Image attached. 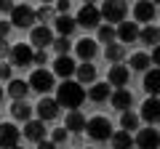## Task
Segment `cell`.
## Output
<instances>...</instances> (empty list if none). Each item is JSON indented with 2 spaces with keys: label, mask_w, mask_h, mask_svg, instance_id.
<instances>
[{
  "label": "cell",
  "mask_w": 160,
  "mask_h": 149,
  "mask_svg": "<svg viewBox=\"0 0 160 149\" xmlns=\"http://www.w3.org/2000/svg\"><path fill=\"white\" fill-rule=\"evenodd\" d=\"M72 72H78V64H75L72 56H56V59H53V74L69 80V74H72Z\"/></svg>",
  "instance_id": "2e32d148"
},
{
  "label": "cell",
  "mask_w": 160,
  "mask_h": 149,
  "mask_svg": "<svg viewBox=\"0 0 160 149\" xmlns=\"http://www.w3.org/2000/svg\"><path fill=\"white\" fill-rule=\"evenodd\" d=\"M78 83H96V67H93L91 61H83V64H78Z\"/></svg>",
  "instance_id": "44dd1931"
},
{
  "label": "cell",
  "mask_w": 160,
  "mask_h": 149,
  "mask_svg": "<svg viewBox=\"0 0 160 149\" xmlns=\"http://www.w3.org/2000/svg\"><path fill=\"white\" fill-rule=\"evenodd\" d=\"M35 22H38V11H32L27 3H19V6L13 8V13H11V24L13 27L27 29V27H32Z\"/></svg>",
  "instance_id": "277c9868"
},
{
  "label": "cell",
  "mask_w": 160,
  "mask_h": 149,
  "mask_svg": "<svg viewBox=\"0 0 160 149\" xmlns=\"http://www.w3.org/2000/svg\"><path fill=\"white\" fill-rule=\"evenodd\" d=\"M27 91H29V85H27L24 80H11V83H8V93L13 96V101L27 99Z\"/></svg>",
  "instance_id": "4316f807"
},
{
  "label": "cell",
  "mask_w": 160,
  "mask_h": 149,
  "mask_svg": "<svg viewBox=\"0 0 160 149\" xmlns=\"http://www.w3.org/2000/svg\"><path fill=\"white\" fill-rule=\"evenodd\" d=\"M43 3H46V6H51V3H53V0H43Z\"/></svg>",
  "instance_id": "f6af8a7d"
},
{
  "label": "cell",
  "mask_w": 160,
  "mask_h": 149,
  "mask_svg": "<svg viewBox=\"0 0 160 149\" xmlns=\"http://www.w3.org/2000/svg\"><path fill=\"white\" fill-rule=\"evenodd\" d=\"M59 109H62V104H59L56 99L43 96L38 101V115H40V120H43V123H46V120H56V117H59Z\"/></svg>",
  "instance_id": "8fae6325"
},
{
  "label": "cell",
  "mask_w": 160,
  "mask_h": 149,
  "mask_svg": "<svg viewBox=\"0 0 160 149\" xmlns=\"http://www.w3.org/2000/svg\"><path fill=\"white\" fill-rule=\"evenodd\" d=\"M38 149H56V144H53V141H40Z\"/></svg>",
  "instance_id": "7bdbcfd3"
},
{
  "label": "cell",
  "mask_w": 160,
  "mask_h": 149,
  "mask_svg": "<svg viewBox=\"0 0 160 149\" xmlns=\"http://www.w3.org/2000/svg\"><path fill=\"white\" fill-rule=\"evenodd\" d=\"M86 125H88V120L83 115H80L78 109H72L67 115V131H72V133H80V131H86Z\"/></svg>",
  "instance_id": "7402d4cb"
},
{
  "label": "cell",
  "mask_w": 160,
  "mask_h": 149,
  "mask_svg": "<svg viewBox=\"0 0 160 149\" xmlns=\"http://www.w3.org/2000/svg\"><path fill=\"white\" fill-rule=\"evenodd\" d=\"M67 136H69L67 128H56V131H53V136H51V141H53V144H62V141H67Z\"/></svg>",
  "instance_id": "e575fe53"
},
{
  "label": "cell",
  "mask_w": 160,
  "mask_h": 149,
  "mask_svg": "<svg viewBox=\"0 0 160 149\" xmlns=\"http://www.w3.org/2000/svg\"><path fill=\"white\" fill-rule=\"evenodd\" d=\"M123 56H126V48H123V46H118V43H109V46H107V59L112 64H118Z\"/></svg>",
  "instance_id": "4dcf8cb0"
},
{
  "label": "cell",
  "mask_w": 160,
  "mask_h": 149,
  "mask_svg": "<svg viewBox=\"0 0 160 149\" xmlns=\"http://www.w3.org/2000/svg\"><path fill=\"white\" fill-rule=\"evenodd\" d=\"M93 3H96V0H86V6H93Z\"/></svg>",
  "instance_id": "ee69618b"
},
{
  "label": "cell",
  "mask_w": 160,
  "mask_h": 149,
  "mask_svg": "<svg viewBox=\"0 0 160 149\" xmlns=\"http://www.w3.org/2000/svg\"><path fill=\"white\" fill-rule=\"evenodd\" d=\"M120 125H123V131H139V115H133V112H123V120H120Z\"/></svg>",
  "instance_id": "f546056e"
},
{
  "label": "cell",
  "mask_w": 160,
  "mask_h": 149,
  "mask_svg": "<svg viewBox=\"0 0 160 149\" xmlns=\"http://www.w3.org/2000/svg\"><path fill=\"white\" fill-rule=\"evenodd\" d=\"M112 147H115V149H131V147H133V136H131L128 131L112 133Z\"/></svg>",
  "instance_id": "83f0119b"
},
{
  "label": "cell",
  "mask_w": 160,
  "mask_h": 149,
  "mask_svg": "<svg viewBox=\"0 0 160 149\" xmlns=\"http://www.w3.org/2000/svg\"><path fill=\"white\" fill-rule=\"evenodd\" d=\"M0 99H3V88H0Z\"/></svg>",
  "instance_id": "7dc6e473"
},
{
  "label": "cell",
  "mask_w": 160,
  "mask_h": 149,
  "mask_svg": "<svg viewBox=\"0 0 160 149\" xmlns=\"http://www.w3.org/2000/svg\"><path fill=\"white\" fill-rule=\"evenodd\" d=\"M53 51L59 53V56H69V37H64V35H59L56 40H53Z\"/></svg>",
  "instance_id": "d6a6232c"
},
{
  "label": "cell",
  "mask_w": 160,
  "mask_h": 149,
  "mask_svg": "<svg viewBox=\"0 0 160 149\" xmlns=\"http://www.w3.org/2000/svg\"><path fill=\"white\" fill-rule=\"evenodd\" d=\"M11 115L16 117V120L29 123V117H32V107H29V101H27V99H22V101H13V107H11Z\"/></svg>",
  "instance_id": "603a6c76"
},
{
  "label": "cell",
  "mask_w": 160,
  "mask_h": 149,
  "mask_svg": "<svg viewBox=\"0 0 160 149\" xmlns=\"http://www.w3.org/2000/svg\"><path fill=\"white\" fill-rule=\"evenodd\" d=\"M11 61L16 64V67H24V69H27L29 64H35L32 46H27V43H16V46L11 48Z\"/></svg>",
  "instance_id": "ba28073f"
},
{
  "label": "cell",
  "mask_w": 160,
  "mask_h": 149,
  "mask_svg": "<svg viewBox=\"0 0 160 149\" xmlns=\"http://www.w3.org/2000/svg\"><path fill=\"white\" fill-rule=\"evenodd\" d=\"M86 133L93 141H109L112 138V123L107 117H91L88 125H86Z\"/></svg>",
  "instance_id": "3957f363"
},
{
  "label": "cell",
  "mask_w": 160,
  "mask_h": 149,
  "mask_svg": "<svg viewBox=\"0 0 160 149\" xmlns=\"http://www.w3.org/2000/svg\"><path fill=\"white\" fill-rule=\"evenodd\" d=\"M139 40L144 43V46H158L160 43V27H152V24H149V27H144L142 32H139Z\"/></svg>",
  "instance_id": "d4e9b609"
},
{
  "label": "cell",
  "mask_w": 160,
  "mask_h": 149,
  "mask_svg": "<svg viewBox=\"0 0 160 149\" xmlns=\"http://www.w3.org/2000/svg\"><path fill=\"white\" fill-rule=\"evenodd\" d=\"M29 88L38 93H48L53 88V72H48V69H35L32 77H29Z\"/></svg>",
  "instance_id": "52a82bcc"
},
{
  "label": "cell",
  "mask_w": 160,
  "mask_h": 149,
  "mask_svg": "<svg viewBox=\"0 0 160 149\" xmlns=\"http://www.w3.org/2000/svg\"><path fill=\"white\" fill-rule=\"evenodd\" d=\"M126 3H128V0H126Z\"/></svg>",
  "instance_id": "681fc988"
},
{
  "label": "cell",
  "mask_w": 160,
  "mask_h": 149,
  "mask_svg": "<svg viewBox=\"0 0 160 149\" xmlns=\"http://www.w3.org/2000/svg\"><path fill=\"white\" fill-rule=\"evenodd\" d=\"M51 19H53V11H51V6H40V8H38V22L48 24Z\"/></svg>",
  "instance_id": "836d02e7"
},
{
  "label": "cell",
  "mask_w": 160,
  "mask_h": 149,
  "mask_svg": "<svg viewBox=\"0 0 160 149\" xmlns=\"http://www.w3.org/2000/svg\"><path fill=\"white\" fill-rule=\"evenodd\" d=\"M136 147L139 149H160V133L155 131L152 125L142 128V131L136 133Z\"/></svg>",
  "instance_id": "30bf717a"
},
{
  "label": "cell",
  "mask_w": 160,
  "mask_h": 149,
  "mask_svg": "<svg viewBox=\"0 0 160 149\" xmlns=\"http://www.w3.org/2000/svg\"><path fill=\"white\" fill-rule=\"evenodd\" d=\"M115 37H118V29H112V24H102V27H99V40L102 43H112Z\"/></svg>",
  "instance_id": "1f68e13d"
},
{
  "label": "cell",
  "mask_w": 160,
  "mask_h": 149,
  "mask_svg": "<svg viewBox=\"0 0 160 149\" xmlns=\"http://www.w3.org/2000/svg\"><path fill=\"white\" fill-rule=\"evenodd\" d=\"M126 13H128V3L126 0H104L102 3V16L107 19L109 24L126 22Z\"/></svg>",
  "instance_id": "7a4b0ae2"
},
{
  "label": "cell",
  "mask_w": 160,
  "mask_h": 149,
  "mask_svg": "<svg viewBox=\"0 0 160 149\" xmlns=\"http://www.w3.org/2000/svg\"><path fill=\"white\" fill-rule=\"evenodd\" d=\"M53 27H56V32H59V35L69 37V35L78 29V19H72L69 13H59V16L53 19Z\"/></svg>",
  "instance_id": "e0dca14e"
},
{
  "label": "cell",
  "mask_w": 160,
  "mask_h": 149,
  "mask_svg": "<svg viewBox=\"0 0 160 149\" xmlns=\"http://www.w3.org/2000/svg\"><path fill=\"white\" fill-rule=\"evenodd\" d=\"M109 93H112V88H109V83H93L91 85V101H96V104H102V101H107L109 99Z\"/></svg>",
  "instance_id": "cb8c5ba5"
},
{
  "label": "cell",
  "mask_w": 160,
  "mask_h": 149,
  "mask_svg": "<svg viewBox=\"0 0 160 149\" xmlns=\"http://www.w3.org/2000/svg\"><path fill=\"white\" fill-rule=\"evenodd\" d=\"M131 77V69L128 67H120V64H112L109 67V85L112 88H123Z\"/></svg>",
  "instance_id": "ac0fdd59"
},
{
  "label": "cell",
  "mask_w": 160,
  "mask_h": 149,
  "mask_svg": "<svg viewBox=\"0 0 160 149\" xmlns=\"http://www.w3.org/2000/svg\"><path fill=\"white\" fill-rule=\"evenodd\" d=\"M149 64H152V56L149 53H133L131 56V67L136 72H149Z\"/></svg>",
  "instance_id": "f1b7e54d"
},
{
  "label": "cell",
  "mask_w": 160,
  "mask_h": 149,
  "mask_svg": "<svg viewBox=\"0 0 160 149\" xmlns=\"http://www.w3.org/2000/svg\"><path fill=\"white\" fill-rule=\"evenodd\" d=\"M102 8L96 6H83L78 13V27H86V29H93V27H102Z\"/></svg>",
  "instance_id": "5b68a950"
},
{
  "label": "cell",
  "mask_w": 160,
  "mask_h": 149,
  "mask_svg": "<svg viewBox=\"0 0 160 149\" xmlns=\"http://www.w3.org/2000/svg\"><path fill=\"white\" fill-rule=\"evenodd\" d=\"M142 117L149 123V125L160 123V99H158V96H149L147 101L142 104Z\"/></svg>",
  "instance_id": "5bb4252c"
},
{
  "label": "cell",
  "mask_w": 160,
  "mask_h": 149,
  "mask_svg": "<svg viewBox=\"0 0 160 149\" xmlns=\"http://www.w3.org/2000/svg\"><path fill=\"white\" fill-rule=\"evenodd\" d=\"M11 56V46H8V37H0V59Z\"/></svg>",
  "instance_id": "8d00e7d4"
},
{
  "label": "cell",
  "mask_w": 160,
  "mask_h": 149,
  "mask_svg": "<svg viewBox=\"0 0 160 149\" xmlns=\"http://www.w3.org/2000/svg\"><path fill=\"white\" fill-rule=\"evenodd\" d=\"M19 136H22V131L13 123H0V149L19 147Z\"/></svg>",
  "instance_id": "9c48e42d"
},
{
  "label": "cell",
  "mask_w": 160,
  "mask_h": 149,
  "mask_svg": "<svg viewBox=\"0 0 160 149\" xmlns=\"http://www.w3.org/2000/svg\"><path fill=\"white\" fill-rule=\"evenodd\" d=\"M13 149H24V147H13Z\"/></svg>",
  "instance_id": "c3c4849f"
},
{
  "label": "cell",
  "mask_w": 160,
  "mask_h": 149,
  "mask_svg": "<svg viewBox=\"0 0 160 149\" xmlns=\"http://www.w3.org/2000/svg\"><path fill=\"white\" fill-rule=\"evenodd\" d=\"M48 61V53L46 51H38V53H35V64H46Z\"/></svg>",
  "instance_id": "60d3db41"
},
{
  "label": "cell",
  "mask_w": 160,
  "mask_h": 149,
  "mask_svg": "<svg viewBox=\"0 0 160 149\" xmlns=\"http://www.w3.org/2000/svg\"><path fill=\"white\" fill-rule=\"evenodd\" d=\"M139 32H142V29H139L133 22H120V24H118V37H120L123 43H133V40L139 37Z\"/></svg>",
  "instance_id": "ffe728a7"
},
{
  "label": "cell",
  "mask_w": 160,
  "mask_h": 149,
  "mask_svg": "<svg viewBox=\"0 0 160 149\" xmlns=\"http://www.w3.org/2000/svg\"><path fill=\"white\" fill-rule=\"evenodd\" d=\"M11 72H13L11 64H6V61L0 64V80H11Z\"/></svg>",
  "instance_id": "d590c367"
},
{
  "label": "cell",
  "mask_w": 160,
  "mask_h": 149,
  "mask_svg": "<svg viewBox=\"0 0 160 149\" xmlns=\"http://www.w3.org/2000/svg\"><path fill=\"white\" fill-rule=\"evenodd\" d=\"M155 3L152 0H136L133 3V16H136V22H142V24H147V22H152L155 19Z\"/></svg>",
  "instance_id": "4fadbf2b"
},
{
  "label": "cell",
  "mask_w": 160,
  "mask_h": 149,
  "mask_svg": "<svg viewBox=\"0 0 160 149\" xmlns=\"http://www.w3.org/2000/svg\"><path fill=\"white\" fill-rule=\"evenodd\" d=\"M56 8H59V13H67L69 11V0H56Z\"/></svg>",
  "instance_id": "b9f144b4"
},
{
  "label": "cell",
  "mask_w": 160,
  "mask_h": 149,
  "mask_svg": "<svg viewBox=\"0 0 160 149\" xmlns=\"http://www.w3.org/2000/svg\"><path fill=\"white\" fill-rule=\"evenodd\" d=\"M29 40H32V46L38 48V51H46V48L53 46V32L48 24H43V27H32V35H29Z\"/></svg>",
  "instance_id": "8992f818"
},
{
  "label": "cell",
  "mask_w": 160,
  "mask_h": 149,
  "mask_svg": "<svg viewBox=\"0 0 160 149\" xmlns=\"http://www.w3.org/2000/svg\"><path fill=\"white\" fill-rule=\"evenodd\" d=\"M152 3H155V6H160V0H152Z\"/></svg>",
  "instance_id": "bcb514c9"
},
{
  "label": "cell",
  "mask_w": 160,
  "mask_h": 149,
  "mask_svg": "<svg viewBox=\"0 0 160 149\" xmlns=\"http://www.w3.org/2000/svg\"><path fill=\"white\" fill-rule=\"evenodd\" d=\"M149 56H152V64H155V67H160V46H155Z\"/></svg>",
  "instance_id": "ab89813d"
},
{
  "label": "cell",
  "mask_w": 160,
  "mask_h": 149,
  "mask_svg": "<svg viewBox=\"0 0 160 149\" xmlns=\"http://www.w3.org/2000/svg\"><path fill=\"white\" fill-rule=\"evenodd\" d=\"M11 29H13V24L3 19V22H0V37H8V32H11Z\"/></svg>",
  "instance_id": "74e56055"
},
{
  "label": "cell",
  "mask_w": 160,
  "mask_h": 149,
  "mask_svg": "<svg viewBox=\"0 0 160 149\" xmlns=\"http://www.w3.org/2000/svg\"><path fill=\"white\" fill-rule=\"evenodd\" d=\"M13 8H16V6H13V0H0V11H3V13H13Z\"/></svg>",
  "instance_id": "f35d334b"
},
{
  "label": "cell",
  "mask_w": 160,
  "mask_h": 149,
  "mask_svg": "<svg viewBox=\"0 0 160 149\" xmlns=\"http://www.w3.org/2000/svg\"><path fill=\"white\" fill-rule=\"evenodd\" d=\"M75 51H78V56L83 59V61H91V59L96 56V43L86 37V40H80V43H78V48H75Z\"/></svg>",
  "instance_id": "484cf974"
},
{
  "label": "cell",
  "mask_w": 160,
  "mask_h": 149,
  "mask_svg": "<svg viewBox=\"0 0 160 149\" xmlns=\"http://www.w3.org/2000/svg\"><path fill=\"white\" fill-rule=\"evenodd\" d=\"M112 107L120 109V112H131V107H133L131 91H128V88H115L112 91Z\"/></svg>",
  "instance_id": "9a60e30c"
},
{
  "label": "cell",
  "mask_w": 160,
  "mask_h": 149,
  "mask_svg": "<svg viewBox=\"0 0 160 149\" xmlns=\"http://www.w3.org/2000/svg\"><path fill=\"white\" fill-rule=\"evenodd\" d=\"M56 101L62 104L64 109H78L80 104L86 101V88H83V83L64 80L62 85L56 88Z\"/></svg>",
  "instance_id": "6da1fadb"
},
{
  "label": "cell",
  "mask_w": 160,
  "mask_h": 149,
  "mask_svg": "<svg viewBox=\"0 0 160 149\" xmlns=\"http://www.w3.org/2000/svg\"><path fill=\"white\" fill-rule=\"evenodd\" d=\"M144 91H147L149 96H160V67L149 69V72L144 74Z\"/></svg>",
  "instance_id": "d6986e66"
},
{
  "label": "cell",
  "mask_w": 160,
  "mask_h": 149,
  "mask_svg": "<svg viewBox=\"0 0 160 149\" xmlns=\"http://www.w3.org/2000/svg\"><path fill=\"white\" fill-rule=\"evenodd\" d=\"M24 136H27V141H35V144H40V141H46V123L43 120H29V123H24Z\"/></svg>",
  "instance_id": "7c38bea8"
}]
</instances>
